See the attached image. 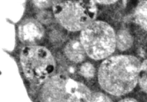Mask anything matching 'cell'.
<instances>
[{"label": "cell", "mask_w": 147, "mask_h": 102, "mask_svg": "<svg viewBox=\"0 0 147 102\" xmlns=\"http://www.w3.org/2000/svg\"><path fill=\"white\" fill-rule=\"evenodd\" d=\"M141 64L131 55H117L100 65L98 79L100 87L109 94L121 96L130 92L138 80Z\"/></svg>", "instance_id": "6da1fadb"}, {"label": "cell", "mask_w": 147, "mask_h": 102, "mask_svg": "<svg viewBox=\"0 0 147 102\" xmlns=\"http://www.w3.org/2000/svg\"><path fill=\"white\" fill-rule=\"evenodd\" d=\"M52 7L57 21L70 31H81L96 15L94 0H53Z\"/></svg>", "instance_id": "7a4b0ae2"}, {"label": "cell", "mask_w": 147, "mask_h": 102, "mask_svg": "<svg viewBox=\"0 0 147 102\" xmlns=\"http://www.w3.org/2000/svg\"><path fill=\"white\" fill-rule=\"evenodd\" d=\"M80 41L86 54L94 60L108 58L116 47V35L106 22L93 21L80 32Z\"/></svg>", "instance_id": "3957f363"}, {"label": "cell", "mask_w": 147, "mask_h": 102, "mask_svg": "<svg viewBox=\"0 0 147 102\" xmlns=\"http://www.w3.org/2000/svg\"><path fill=\"white\" fill-rule=\"evenodd\" d=\"M20 63L26 78L36 85L48 79L56 66L51 52L40 46H27L22 48Z\"/></svg>", "instance_id": "277c9868"}, {"label": "cell", "mask_w": 147, "mask_h": 102, "mask_svg": "<svg viewBox=\"0 0 147 102\" xmlns=\"http://www.w3.org/2000/svg\"><path fill=\"white\" fill-rule=\"evenodd\" d=\"M91 96L84 84L61 74L49 78L41 89L45 101H91Z\"/></svg>", "instance_id": "5b68a950"}, {"label": "cell", "mask_w": 147, "mask_h": 102, "mask_svg": "<svg viewBox=\"0 0 147 102\" xmlns=\"http://www.w3.org/2000/svg\"><path fill=\"white\" fill-rule=\"evenodd\" d=\"M44 30L42 25L34 19H26L18 27L20 39L25 43L36 42L43 36Z\"/></svg>", "instance_id": "8992f818"}, {"label": "cell", "mask_w": 147, "mask_h": 102, "mask_svg": "<svg viewBox=\"0 0 147 102\" xmlns=\"http://www.w3.org/2000/svg\"><path fill=\"white\" fill-rule=\"evenodd\" d=\"M64 53L67 57L75 63L82 62L85 58V50L80 41L72 40L64 47Z\"/></svg>", "instance_id": "52a82bcc"}, {"label": "cell", "mask_w": 147, "mask_h": 102, "mask_svg": "<svg viewBox=\"0 0 147 102\" xmlns=\"http://www.w3.org/2000/svg\"><path fill=\"white\" fill-rule=\"evenodd\" d=\"M134 18L141 27L147 30V1H143L138 5L135 10Z\"/></svg>", "instance_id": "ba28073f"}, {"label": "cell", "mask_w": 147, "mask_h": 102, "mask_svg": "<svg viewBox=\"0 0 147 102\" xmlns=\"http://www.w3.org/2000/svg\"><path fill=\"white\" fill-rule=\"evenodd\" d=\"M133 38L130 33L124 30H120L116 35V45L118 49L125 51L132 45Z\"/></svg>", "instance_id": "9c48e42d"}, {"label": "cell", "mask_w": 147, "mask_h": 102, "mask_svg": "<svg viewBox=\"0 0 147 102\" xmlns=\"http://www.w3.org/2000/svg\"><path fill=\"white\" fill-rule=\"evenodd\" d=\"M138 81L141 87L147 93V60H145L141 65Z\"/></svg>", "instance_id": "30bf717a"}, {"label": "cell", "mask_w": 147, "mask_h": 102, "mask_svg": "<svg viewBox=\"0 0 147 102\" xmlns=\"http://www.w3.org/2000/svg\"><path fill=\"white\" fill-rule=\"evenodd\" d=\"M95 68L90 62L83 63L79 68L80 74L85 78H92L95 75Z\"/></svg>", "instance_id": "8fae6325"}, {"label": "cell", "mask_w": 147, "mask_h": 102, "mask_svg": "<svg viewBox=\"0 0 147 102\" xmlns=\"http://www.w3.org/2000/svg\"><path fill=\"white\" fill-rule=\"evenodd\" d=\"M91 101H111V100L103 93L95 92L92 94Z\"/></svg>", "instance_id": "7c38bea8"}, {"label": "cell", "mask_w": 147, "mask_h": 102, "mask_svg": "<svg viewBox=\"0 0 147 102\" xmlns=\"http://www.w3.org/2000/svg\"><path fill=\"white\" fill-rule=\"evenodd\" d=\"M53 0H32L33 4L39 9H46L52 4Z\"/></svg>", "instance_id": "4fadbf2b"}, {"label": "cell", "mask_w": 147, "mask_h": 102, "mask_svg": "<svg viewBox=\"0 0 147 102\" xmlns=\"http://www.w3.org/2000/svg\"><path fill=\"white\" fill-rule=\"evenodd\" d=\"M95 2L103 5H109L114 3L117 0H94Z\"/></svg>", "instance_id": "5bb4252c"}, {"label": "cell", "mask_w": 147, "mask_h": 102, "mask_svg": "<svg viewBox=\"0 0 147 102\" xmlns=\"http://www.w3.org/2000/svg\"><path fill=\"white\" fill-rule=\"evenodd\" d=\"M136 101V100L132 98H126V99H122L120 101Z\"/></svg>", "instance_id": "9a60e30c"}, {"label": "cell", "mask_w": 147, "mask_h": 102, "mask_svg": "<svg viewBox=\"0 0 147 102\" xmlns=\"http://www.w3.org/2000/svg\"><path fill=\"white\" fill-rule=\"evenodd\" d=\"M69 71L70 72V73H74L75 72V68L73 67H69Z\"/></svg>", "instance_id": "2e32d148"}]
</instances>
